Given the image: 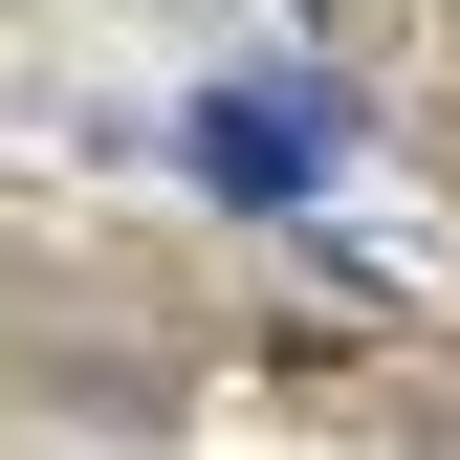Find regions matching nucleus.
<instances>
[{
    "label": "nucleus",
    "mask_w": 460,
    "mask_h": 460,
    "mask_svg": "<svg viewBox=\"0 0 460 460\" xmlns=\"http://www.w3.org/2000/svg\"><path fill=\"white\" fill-rule=\"evenodd\" d=\"M198 176H219V198H307V176H329V110H307V88H219V110H198Z\"/></svg>",
    "instance_id": "obj_1"
}]
</instances>
